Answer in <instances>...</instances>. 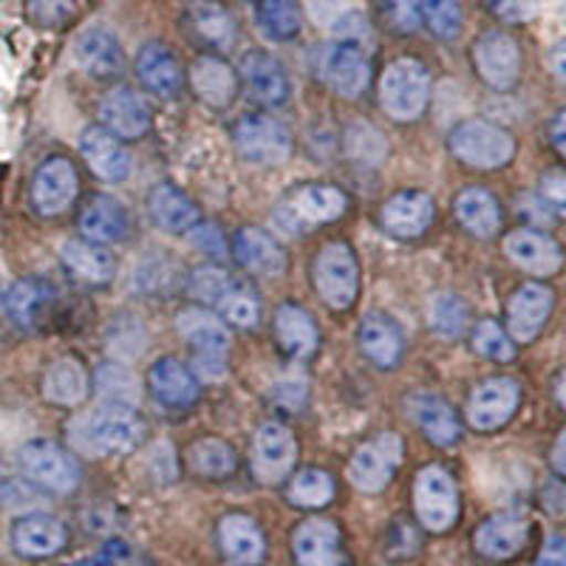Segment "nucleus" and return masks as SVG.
<instances>
[{"label":"nucleus","mask_w":566,"mask_h":566,"mask_svg":"<svg viewBox=\"0 0 566 566\" xmlns=\"http://www.w3.org/2000/svg\"><path fill=\"white\" fill-rule=\"evenodd\" d=\"M286 495H290V502L295 504V507L321 510L335 499V482H332L328 473H323V470L317 468L301 470V473L292 479Z\"/></svg>","instance_id":"obj_45"},{"label":"nucleus","mask_w":566,"mask_h":566,"mask_svg":"<svg viewBox=\"0 0 566 566\" xmlns=\"http://www.w3.org/2000/svg\"><path fill=\"white\" fill-rule=\"evenodd\" d=\"M560 54H564V45H558V49H555V74H558V77H564V63H560Z\"/></svg>","instance_id":"obj_62"},{"label":"nucleus","mask_w":566,"mask_h":566,"mask_svg":"<svg viewBox=\"0 0 566 566\" xmlns=\"http://www.w3.org/2000/svg\"><path fill=\"white\" fill-rule=\"evenodd\" d=\"M43 397L54 406H77L88 397V371L74 357H60L43 377Z\"/></svg>","instance_id":"obj_38"},{"label":"nucleus","mask_w":566,"mask_h":566,"mask_svg":"<svg viewBox=\"0 0 566 566\" xmlns=\"http://www.w3.org/2000/svg\"><path fill=\"white\" fill-rule=\"evenodd\" d=\"M74 57L88 77L108 80L119 74L125 65V52L114 32L105 27H91L74 40Z\"/></svg>","instance_id":"obj_23"},{"label":"nucleus","mask_w":566,"mask_h":566,"mask_svg":"<svg viewBox=\"0 0 566 566\" xmlns=\"http://www.w3.org/2000/svg\"><path fill=\"white\" fill-rule=\"evenodd\" d=\"M297 442L292 431L281 422H266L258 428L255 442H252V473L258 482L275 484L290 476L295 468Z\"/></svg>","instance_id":"obj_12"},{"label":"nucleus","mask_w":566,"mask_h":566,"mask_svg":"<svg viewBox=\"0 0 566 566\" xmlns=\"http://www.w3.org/2000/svg\"><path fill=\"white\" fill-rule=\"evenodd\" d=\"M232 255L247 272L261 277H281L286 272V255L270 232L244 227L232 241Z\"/></svg>","instance_id":"obj_30"},{"label":"nucleus","mask_w":566,"mask_h":566,"mask_svg":"<svg viewBox=\"0 0 566 566\" xmlns=\"http://www.w3.org/2000/svg\"><path fill=\"white\" fill-rule=\"evenodd\" d=\"M80 179L69 159H49L32 179V207L40 216H60L77 199Z\"/></svg>","instance_id":"obj_15"},{"label":"nucleus","mask_w":566,"mask_h":566,"mask_svg":"<svg viewBox=\"0 0 566 566\" xmlns=\"http://www.w3.org/2000/svg\"><path fill=\"white\" fill-rule=\"evenodd\" d=\"M275 335L281 348L295 360H306L317 348V328L312 317L295 306V303H283L275 312Z\"/></svg>","instance_id":"obj_37"},{"label":"nucleus","mask_w":566,"mask_h":566,"mask_svg":"<svg viewBox=\"0 0 566 566\" xmlns=\"http://www.w3.org/2000/svg\"><path fill=\"white\" fill-rule=\"evenodd\" d=\"M99 125L116 139H139L150 128V108L134 88L119 85L99 103Z\"/></svg>","instance_id":"obj_17"},{"label":"nucleus","mask_w":566,"mask_h":566,"mask_svg":"<svg viewBox=\"0 0 566 566\" xmlns=\"http://www.w3.org/2000/svg\"><path fill=\"white\" fill-rule=\"evenodd\" d=\"M541 196H544V205L558 216L564 212L566 205V179L560 170H549V174L541 176Z\"/></svg>","instance_id":"obj_57"},{"label":"nucleus","mask_w":566,"mask_h":566,"mask_svg":"<svg viewBox=\"0 0 566 566\" xmlns=\"http://www.w3.org/2000/svg\"><path fill=\"white\" fill-rule=\"evenodd\" d=\"M380 221L394 239H417L433 221V199L419 190L397 193L382 205Z\"/></svg>","instance_id":"obj_25"},{"label":"nucleus","mask_w":566,"mask_h":566,"mask_svg":"<svg viewBox=\"0 0 566 566\" xmlns=\"http://www.w3.org/2000/svg\"><path fill=\"white\" fill-rule=\"evenodd\" d=\"M185 20L190 34L201 45L212 49V52H227V49L235 45V38H239L235 18L221 3H216V0H193L187 7Z\"/></svg>","instance_id":"obj_28"},{"label":"nucleus","mask_w":566,"mask_h":566,"mask_svg":"<svg viewBox=\"0 0 566 566\" xmlns=\"http://www.w3.org/2000/svg\"><path fill=\"white\" fill-rule=\"evenodd\" d=\"M518 408V382L510 377H490L468 399V422L476 431H495L510 422Z\"/></svg>","instance_id":"obj_14"},{"label":"nucleus","mask_w":566,"mask_h":566,"mask_svg":"<svg viewBox=\"0 0 566 566\" xmlns=\"http://www.w3.org/2000/svg\"><path fill=\"white\" fill-rule=\"evenodd\" d=\"M65 524L49 513L20 515L12 527V549L20 558H52L65 547Z\"/></svg>","instance_id":"obj_18"},{"label":"nucleus","mask_w":566,"mask_h":566,"mask_svg":"<svg viewBox=\"0 0 566 566\" xmlns=\"http://www.w3.org/2000/svg\"><path fill=\"white\" fill-rule=\"evenodd\" d=\"M94 388L105 406L136 408L139 406V382L123 363H103L94 374Z\"/></svg>","instance_id":"obj_42"},{"label":"nucleus","mask_w":566,"mask_h":566,"mask_svg":"<svg viewBox=\"0 0 566 566\" xmlns=\"http://www.w3.org/2000/svg\"><path fill=\"white\" fill-rule=\"evenodd\" d=\"M504 252L515 266L533 275H553L564 264L560 247L538 230H515L504 239Z\"/></svg>","instance_id":"obj_27"},{"label":"nucleus","mask_w":566,"mask_h":566,"mask_svg":"<svg viewBox=\"0 0 566 566\" xmlns=\"http://www.w3.org/2000/svg\"><path fill=\"white\" fill-rule=\"evenodd\" d=\"M451 150L459 161L479 170L504 168L515 154V139L484 119H468L451 134Z\"/></svg>","instance_id":"obj_4"},{"label":"nucleus","mask_w":566,"mask_h":566,"mask_svg":"<svg viewBox=\"0 0 566 566\" xmlns=\"http://www.w3.org/2000/svg\"><path fill=\"white\" fill-rule=\"evenodd\" d=\"M488 7L504 23H524L535 14L538 0H488Z\"/></svg>","instance_id":"obj_55"},{"label":"nucleus","mask_w":566,"mask_h":566,"mask_svg":"<svg viewBox=\"0 0 566 566\" xmlns=\"http://www.w3.org/2000/svg\"><path fill=\"white\" fill-rule=\"evenodd\" d=\"M413 510L428 533H448L459 522V490L448 470L439 464L419 470L413 484Z\"/></svg>","instance_id":"obj_5"},{"label":"nucleus","mask_w":566,"mask_h":566,"mask_svg":"<svg viewBox=\"0 0 566 566\" xmlns=\"http://www.w3.org/2000/svg\"><path fill=\"white\" fill-rule=\"evenodd\" d=\"M457 219L462 221L464 230H470L479 239H490L502 227L499 201L482 187H468L457 196Z\"/></svg>","instance_id":"obj_40"},{"label":"nucleus","mask_w":566,"mask_h":566,"mask_svg":"<svg viewBox=\"0 0 566 566\" xmlns=\"http://www.w3.org/2000/svg\"><path fill=\"white\" fill-rule=\"evenodd\" d=\"M97 558L103 560V566H154L148 558L136 555L134 549H130L128 544H125V541H119V538L108 541Z\"/></svg>","instance_id":"obj_56"},{"label":"nucleus","mask_w":566,"mask_h":566,"mask_svg":"<svg viewBox=\"0 0 566 566\" xmlns=\"http://www.w3.org/2000/svg\"><path fill=\"white\" fill-rule=\"evenodd\" d=\"M190 83H193L196 97L210 108H230L232 99L239 97V74L216 54L196 60L190 69Z\"/></svg>","instance_id":"obj_29"},{"label":"nucleus","mask_w":566,"mask_h":566,"mask_svg":"<svg viewBox=\"0 0 566 566\" xmlns=\"http://www.w3.org/2000/svg\"><path fill=\"white\" fill-rule=\"evenodd\" d=\"M564 448H566V433H560L558 442H555V451H553V468L558 473V479L566 473V462H564Z\"/></svg>","instance_id":"obj_60"},{"label":"nucleus","mask_w":566,"mask_h":566,"mask_svg":"<svg viewBox=\"0 0 566 566\" xmlns=\"http://www.w3.org/2000/svg\"><path fill=\"white\" fill-rule=\"evenodd\" d=\"M235 148L252 165H283L292 154V136L270 114H244L232 130Z\"/></svg>","instance_id":"obj_8"},{"label":"nucleus","mask_w":566,"mask_h":566,"mask_svg":"<svg viewBox=\"0 0 566 566\" xmlns=\"http://www.w3.org/2000/svg\"><path fill=\"white\" fill-rule=\"evenodd\" d=\"M297 566H340V530L328 518H310L292 535Z\"/></svg>","instance_id":"obj_26"},{"label":"nucleus","mask_w":566,"mask_h":566,"mask_svg":"<svg viewBox=\"0 0 566 566\" xmlns=\"http://www.w3.org/2000/svg\"><path fill=\"white\" fill-rule=\"evenodd\" d=\"M142 437H145V422L136 408L105 406L69 422L71 444L85 457H119L134 451Z\"/></svg>","instance_id":"obj_1"},{"label":"nucleus","mask_w":566,"mask_h":566,"mask_svg":"<svg viewBox=\"0 0 566 566\" xmlns=\"http://www.w3.org/2000/svg\"><path fill=\"white\" fill-rule=\"evenodd\" d=\"M60 261L65 270L83 283H108L116 272V261L105 247L91 241H65L60 247Z\"/></svg>","instance_id":"obj_36"},{"label":"nucleus","mask_w":566,"mask_h":566,"mask_svg":"<svg viewBox=\"0 0 566 566\" xmlns=\"http://www.w3.org/2000/svg\"><path fill=\"white\" fill-rule=\"evenodd\" d=\"M190 239H193L199 250L210 252L212 258H224V239H221V232L212 224H196L190 230Z\"/></svg>","instance_id":"obj_58"},{"label":"nucleus","mask_w":566,"mask_h":566,"mask_svg":"<svg viewBox=\"0 0 566 566\" xmlns=\"http://www.w3.org/2000/svg\"><path fill=\"white\" fill-rule=\"evenodd\" d=\"M270 399L283 411H297L306 402V380L301 377H290V380H281L270 388Z\"/></svg>","instance_id":"obj_54"},{"label":"nucleus","mask_w":566,"mask_h":566,"mask_svg":"<svg viewBox=\"0 0 566 566\" xmlns=\"http://www.w3.org/2000/svg\"><path fill=\"white\" fill-rule=\"evenodd\" d=\"M230 283V272L219 270V266H201V270H196L193 275H190V295H193L196 301H205L207 306H216V301L224 295V290Z\"/></svg>","instance_id":"obj_50"},{"label":"nucleus","mask_w":566,"mask_h":566,"mask_svg":"<svg viewBox=\"0 0 566 566\" xmlns=\"http://www.w3.org/2000/svg\"><path fill=\"white\" fill-rule=\"evenodd\" d=\"M553 136H555V148H558V154H564V150H566V139H564V111H558V114H555Z\"/></svg>","instance_id":"obj_61"},{"label":"nucleus","mask_w":566,"mask_h":566,"mask_svg":"<svg viewBox=\"0 0 566 566\" xmlns=\"http://www.w3.org/2000/svg\"><path fill=\"white\" fill-rule=\"evenodd\" d=\"M399 462H402V439L397 433H380L354 451L348 462V479L363 493H382L391 484Z\"/></svg>","instance_id":"obj_7"},{"label":"nucleus","mask_w":566,"mask_h":566,"mask_svg":"<svg viewBox=\"0 0 566 566\" xmlns=\"http://www.w3.org/2000/svg\"><path fill=\"white\" fill-rule=\"evenodd\" d=\"M428 317H431V326L442 337H459L464 332V326H468V310H464V303L457 295L433 297Z\"/></svg>","instance_id":"obj_48"},{"label":"nucleus","mask_w":566,"mask_h":566,"mask_svg":"<svg viewBox=\"0 0 566 566\" xmlns=\"http://www.w3.org/2000/svg\"><path fill=\"white\" fill-rule=\"evenodd\" d=\"M555 388H558V391H555L558 394V402L564 406V374H558V382H555Z\"/></svg>","instance_id":"obj_63"},{"label":"nucleus","mask_w":566,"mask_h":566,"mask_svg":"<svg viewBox=\"0 0 566 566\" xmlns=\"http://www.w3.org/2000/svg\"><path fill=\"white\" fill-rule=\"evenodd\" d=\"M150 394L168 408H187L199 399V380L196 374L176 357H161L148 371Z\"/></svg>","instance_id":"obj_31"},{"label":"nucleus","mask_w":566,"mask_h":566,"mask_svg":"<svg viewBox=\"0 0 566 566\" xmlns=\"http://www.w3.org/2000/svg\"><path fill=\"white\" fill-rule=\"evenodd\" d=\"M382 20L399 34H413L422 23L419 0H380Z\"/></svg>","instance_id":"obj_51"},{"label":"nucleus","mask_w":566,"mask_h":566,"mask_svg":"<svg viewBox=\"0 0 566 566\" xmlns=\"http://www.w3.org/2000/svg\"><path fill=\"white\" fill-rule=\"evenodd\" d=\"M136 74H139L145 91L159 99H176L185 88V69L165 43L142 45L139 57H136Z\"/></svg>","instance_id":"obj_19"},{"label":"nucleus","mask_w":566,"mask_h":566,"mask_svg":"<svg viewBox=\"0 0 566 566\" xmlns=\"http://www.w3.org/2000/svg\"><path fill=\"white\" fill-rule=\"evenodd\" d=\"M130 230L128 210L111 196H97L85 205L83 216H80V232L91 244H114L123 241Z\"/></svg>","instance_id":"obj_33"},{"label":"nucleus","mask_w":566,"mask_h":566,"mask_svg":"<svg viewBox=\"0 0 566 566\" xmlns=\"http://www.w3.org/2000/svg\"><path fill=\"white\" fill-rule=\"evenodd\" d=\"M549 312H553V290H547L544 283H524L507 303L510 340L533 343L541 328L547 326Z\"/></svg>","instance_id":"obj_16"},{"label":"nucleus","mask_w":566,"mask_h":566,"mask_svg":"<svg viewBox=\"0 0 566 566\" xmlns=\"http://www.w3.org/2000/svg\"><path fill=\"white\" fill-rule=\"evenodd\" d=\"M408 411L411 419L417 422L419 431L424 433V439L439 448H451L459 439V419L453 413V408L444 402L442 397L428 391H419L408 399Z\"/></svg>","instance_id":"obj_32"},{"label":"nucleus","mask_w":566,"mask_h":566,"mask_svg":"<svg viewBox=\"0 0 566 566\" xmlns=\"http://www.w3.org/2000/svg\"><path fill=\"white\" fill-rule=\"evenodd\" d=\"M179 332L190 346H193L196 357H216V360H227V348H230V337L227 328L221 326L212 315L201 310H187L179 315Z\"/></svg>","instance_id":"obj_39"},{"label":"nucleus","mask_w":566,"mask_h":566,"mask_svg":"<svg viewBox=\"0 0 566 566\" xmlns=\"http://www.w3.org/2000/svg\"><path fill=\"white\" fill-rule=\"evenodd\" d=\"M473 348H476L482 357L495 363H510L515 357V346L510 340V335L495 321H482L473 328Z\"/></svg>","instance_id":"obj_47"},{"label":"nucleus","mask_w":566,"mask_h":566,"mask_svg":"<svg viewBox=\"0 0 566 566\" xmlns=\"http://www.w3.org/2000/svg\"><path fill=\"white\" fill-rule=\"evenodd\" d=\"M212 310L219 312V315L224 317L227 323H232V326L252 328L258 323V317H261V301H258V295L247 286V283L232 277V283L224 290V295L216 301Z\"/></svg>","instance_id":"obj_44"},{"label":"nucleus","mask_w":566,"mask_h":566,"mask_svg":"<svg viewBox=\"0 0 566 566\" xmlns=\"http://www.w3.org/2000/svg\"><path fill=\"white\" fill-rule=\"evenodd\" d=\"M315 286L326 306L332 310H348L360 290V272H357V258L352 247L326 244L315 261Z\"/></svg>","instance_id":"obj_9"},{"label":"nucleus","mask_w":566,"mask_h":566,"mask_svg":"<svg viewBox=\"0 0 566 566\" xmlns=\"http://www.w3.org/2000/svg\"><path fill=\"white\" fill-rule=\"evenodd\" d=\"M346 148H348V154L354 156V159L366 161V165H377V161H380L382 156L388 154L386 139H382V136L366 123H357V125H352V128H348Z\"/></svg>","instance_id":"obj_49"},{"label":"nucleus","mask_w":566,"mask_h":566,"mask_svg":"<svg viewBox=\"0 0 566 566\" xmlns=\"http://www.w3.org/2000/svg\"><path fill=\"white\" fill-rule=\"evenodd\" d=\"M54 286L45 283L43 277H23L9 290V295L3 297V306H7L9 321L18 328H40L54 310Z\"/></svg>","instance_id":"obj_22"},{"label":"nucleus","mask_w":566,"mask_h":566,"mask_svg":"<svg viewBox=\"0 0 566 566\" xmlns=\"http://www.w3.org/2000/svg\"><path fill=\"white\" fill-rule=\"evenodd\" d=\"M332 38L340 40V43H354L366 49L371 43V27H368V20L360 12H346L335 20Z\"/></svg>","instance_id":"obj_53"},{"label":"nucleus","mask_w":566,"mask_h":566,"mask_svg":"<svg viewBox=\"0 0 566 566\" xmlns=\"http://www.w3.org/2000/svg\"><path fill=\"white\" fill-rule=\"evenodd\" d=\"M148 210L150 219H154L161 230L176 232V235L190 232L196 224H201L199 207L174 185H156L148 196Z\"/></svg>","instance_id":"obj_34"},{"label":"nucleus","mask_w":566,"mask_h":566,"mask_svg":"<svg viewBox=\"0 0 566 566\" xmlns=\"http://www.w3.org/2000/svg\"><path fill=\"white\" fill-rule=\"evenodd\" d=\"M357 340H360L363 354L371 363H377L380 368L397 366L399 354H402V335H399V326L388 315L371 312V315L363 317Z\"/></svg>","instance_id":"obj_35"},{"label":"nucleus","mask_w":566,"mask_h":566,"mask_svg":"<svg viewBox=\"0 0 566 566\" xmlns=\"http://www.w3.org/2000/svg\"><path fill=\"white\" fill-rule=\"evenodd\" d=\"M535 566H566V541L564 535H549L547 544L541 547Z\"/></svg>","instance_id":"obj_59"},{"label":"nucleus","mask_w":566,"mask_h":566,"mask_svg":"<svg viewBox=\"0 0 566 566\" xmlns=\"http://www.w3.org/2000/svg\"><path fill=\"white\" fill-rule=\"evenodd\" d=\"M255 23L266 40L286 43L301 32V7L297 0H255Z\"/></svg>","instance_id":"obj_41"},{"label":"nucleus","mask_w":566,"mask_h":566,"mask_svg":"<svg viewBox=\"0 0 566 566\" xmlns=\"http://www.w3.org/2000/svg\"><path fill=\"white\" fill-rule=\"evenodd\" d=\"M187 464L205 479H227L235 470L239 459H235V451L230 444L221 442V439H199L187 451Z\"/></svg>","instance_id":"obj_43"},{"label":"nucleus","mask_w":566,"mask_h":566,"mask_svg":"<svg viewBox=\"0 0 566 566\" xmlns=\"http://www.w3.org/2000/svg\"><path fill=\"white\" fill-rule=\"evenodd\" d=\"M422 23L439 40H453L462 32V7L459 0H419Z\"/></svg>","instance_id":"obj_46"},{"label":"nucleus","mask_w":566,"mask_h":566,"mask_svg":"<svg viewBox=\"0 0 566 566\" xmlns=\"http://www.w3.org/2000/svg\"><path fill=\"white\" fill-rule=\"evenodd\" d=\"M530 522L522 513H495L488 522L476 530L473 544H476L479 555L490 560H510L522 553L527 544Z\"/></svg>","instance_id":"obj_20"},{"label":"nucleus","mask_w":566,"mask_h":566,"mask_svg":"<svg viewBox=\"0 0 566 566\" xmlns=\"http://www.w3.org/2000/svg\"><path fill=\"white\" fill-rule=\"evenodd\" d=\"M29 18L40 29H60L74 18V3L71 0H29Z\"/></svg>","instance_id":"obj_52"},{"label":"nucleus","mask_w":566,"mask_h":566,"mask_svg":"<svg viewBox=\"0 0 566 566\" xmlns=\"http://www.w3.org/2000/svg\"><path fill=\"white\" fill-rule=\"evenodd\" d=\"M346 193L340 187L332 185H303L295 187L286 199L277 207V224L283 230L297 232L303 227L328 224V221L340 219L346 212Z\"/></svg>","instance_id":"obj_6"},{"label":"nucleus","mask_w":566,"mask_h":566,"mask_svg":"<svg viewBox=\"0 0 566 566\" xmlns=\"http://www.w3.org/2000/svg\"><path fill=\"white\" fill-rule=\"evenodd\" d=\"M321 77L340 97H360L371 80V63L363 45L332 40L321 57Z\"/></svg>","instance_id":"obj_10"},{"label":"nucleus","mask_w":566,"mask_h":566,"mask_svg":"<svg viewBox=\"0 0 566 566\" xmlns=\"http://www.w3.org/2000/svg\"><path fill=\"white\" fill-rule=\"evenodd\" d=\"M80 154H83L85 165L103 181L116 185V181H125L130 176V154L125 150L123 142L116 139L114 134H108L103 125L83 130V136H80Z\"/></svg>","instance_id":"obj_21"},{"label":"nucleus","mask_w":566,"mask_h":566,"mask_svg":"<svg viewBox=\"0 0 566 566\" xmlns=\"http://www.w3.org/2000/svg\"><path fill=\"white\" fill-rule=\"evenodd\" d=\"M239 80L244 83L247 94L266 108L286 105L292 94L290 74L270 52H247L239 65Z\"/></svg>","instance_id":"obj_13"},{"label":"nucleus","mask_w":566,"mask_h":566,"mask_svg":"<svg viewBox=\"0 0 566 566\" xmlns=\"http://www.w3.org/2000/svg\"><path fill=\"white\" fill-rule=\"evenodd\" d=\"M479 77L493 91H510L522 74V49L507 32H488L473 45Z\"/></svg>","instance_id":"obj_11"},{"label":"nucleus","mask_w":566,"mask_h":566,"mask_svg":"<svg viewBox=\"0 0 566 566\" xmlns=\"http://www.w3.org/2000/svg\"><path fill=\"white\" fill-rule=\"evenodd\" d=\"M431 97V77L419 60L399 57L382 71L380 105L397 123H411L428 105Z\"/></svg>","instance_id":"obj_2"},{"label":"nucleus","mask_w":566,"mask_h":566,"mask_svg":"<svg viewBox=\"0 0 566 566\" xmlns=\"http://www.w3.org/2000/svg\"><path fill=\"white\" fill-rule=\"evenodd\" d=\"M219 544L232 566H261L266 555V541L261 527L244 513H230L219 524Z\"/></svg>","instance_id":"obj_24"},{"label":"nucleus","mask_w":566,"mask_h":566,"mask_svg":"<svg viewBox=\"0 0 566 566\" xmlns=\"http://www.w3.org/2000/svg\"><path fill=\"white\" fill-rule=\"evenodd\" d=\"M18 468L29 479V484L49 490V493L69 495L83 482V470L77 459L63 451L60 444L45 442V439H32V442L18 448Z\"/></svg>","instance_id":"obj_3"},{"label":"nucleus","mask_w":566,"mask_h":566,"mask_svg":"<svg viewBox=\"0 0 566 566\" xmlns=\"http://www.w3.org/2000/svg\"><path fill=\"white\" fill-rule=\"evenodd\" d=\"M0 301H3V297H0Z\"/></svg>","instance_id":"obj_64"}]
</instances>
